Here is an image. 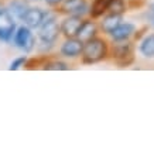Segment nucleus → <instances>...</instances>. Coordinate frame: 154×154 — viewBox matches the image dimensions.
<instances>
[{"instance_id": "obj_1", "label": "nucleus", "mask_w": 154, "mask_h": 154, "mask_svg": "<svg viewBox=\"0 0 154 154\" xmlns=\"http://www.w3.org/2000/svg\"><path fill=\"white\" fill-rule=\"evenodd\" d=\"M109 50H110V40L106 35L99 34L98 37L84 42V50L79 58L81 64L95 65V64L106 62L109 60Z\"/></svg>"}, {"instance_id": "obj_2", "label": "nucleus", "mask_w": 154, "mask_h": 154, "mask_svg": "<svg viewBox=\"0 0 154 154\" xmlns=\"http://www.w3.org/2000/svg\"><path fill=\"white\" fill-rule=\"evenodd\" d=\"M117 68H129L136 62V42L133 40L110 41L109 60Z\"/></svg>"}, {"instance_id": "obj_3", "label": "nucleus", "mask_w": 154, "mask_h": 154, "mask_svg": "<svg viewBox=\"0 0 154 154\" xmlns=\"http://www.w3.org/2000/svg\"><path fill=\"white\" fill-rule=\"evenodd\" d=\"M37 41H38L37 34L34 33L30 27H27L26 24L21 23L16 28L10 44H11L14 48L23 51L24 54H31V52L35 50Z\"/></svg>"}, {"instance_id": "obj_4", "label": "nucleus", "mask_w": 154, "mask_h": 154, "mask_svg": "<svg viewBox=\"0 0 154 154\" xmlns=\"http://www.w3.org/2000/svg\"><path fill=\"white\" fill-rule=\"evenodd\" d=\"M84 50V41H81L79 38H62L60 45L57 48L58 57L64 58L66 61H75L79 60L81 54Z\"/></svg>"}, {"instance_id": "obj_5", "label": "nucleus", "mask_w": 154, "mask_h": 154, "mask_svg": "<svg viewBox=\"0 0 154 154\" xmlns=\"http://www.w3.org/2000/svg\"><path fill=\"white\" fill-rule=\"evenodd\" d=\"M17 26H19V21L11 16L7 7L6 6L2 7L0 9V42L10 44Z\"/></svg>"}, {"instance_id": "obj_6", "label": "nucleus", "mask_w": 154, "mask_h": 154, "mask_svg": "<svg viewBox=\"0 0 154 154\" xmlns=\"http://www.w3.org/2000/svg\"><path fill=\"white\" fill-rule=\"evenodd\" d=\"M89 2L91 0H64L55 11L60 16H81V17H86L89 11Z\"/></svg>"}, {"instance_id": "obj_7", "label": "nucleus", "mask_w": 154, "mask_h": 154, "mask_svg": "<svg viewBox=\"0 0 154 154\" xmlns=\"http://www.w3.org/2000/svg\"><path fill=\"white\" fill-rule=\"evenodd\" d=\"M85 17L81 16H75V14H69V16H61L60 17V30H61V37L62 38H74L78 34L82 20Z\"/></svg>"}, {"instance_id": "obj_8", "label": "nucleus", "mask_w": 154, "mask_h": 154, "mask_svg": "<svg viewBox=\"0 0 154 154\" xmlns=\"http://www.w3.org/2000/svg\"><path fill=\"white\" fill-rule=\"evenodd\" d=\"M45 14H47V9H42L40 6H30V9L27 10L21 23L30 27L33 31H37L41 27V24L44 23Z\"/></svg>"}, {"instance_id": "obj_9", "label": "nucleus", "mask_w": 154, "mask_h": 154, "mask_svg": "<svg viewBox=\"0 0 154 154\" xmlns=\"http://www.w3.org/2000/svg\"><path fill=\"white\" fill-rule=\"evenodd\" d=\"M123 14H117V13H112V11H107L106 14H103L100 19H98V24H99V30L102 35L109 37L112 31L123 21Z\"/></svg>"}, {"instance_id": "obj_10", "label": "nucleus", "mask_w": 154, "mask_h": 154, "mask_svg": "<svg viewBox=\"0 0 154 154\" xmlns=\"http://www.w3.org/2000/svg\"><path fill=\"white\" fill-rule=\"evenodd\" d=\"M100 34V30H99V24H98V20L95 19H91V17H85L82 20V24H81L79 30H78V34H76V38H79L81 41H89L92 38L98 37Z\"/></svg>"}, {"instance_id": "obj_11", "label": "nucleus", "mask_w": 154, "mask_h": 154, "mask_svg": "<svg viewBox=\"0 0 154 154\" xmlns=\"http://www.w3.org/2000/svg\"><path fill=\"white\" fill-rule=\"evenodd\" d=\"M136 26L134 23H130V21H122L119 26H117L115 30L112 31V34L109 35V40L110 41H123V40H131L133 38V34H134Z\"/></svg>"}, {"instance_id": "obj_12", "label": "nucleus", "mask_w": 154, "mask_h": 154, "mask_svg": "<svg viewBox=\"0 0 154 154\" xmlns=\"http://www.w3.org/2000/svg\"><path fill=\"white\" fill-rule=\"evenodd\" d=\"M42 71H69L72 69V65L69 62L61 57H57L55 54H50L47 55L45 61L41 65Z\"/></svg>"}, {"instance_id": "obj_13", "label": "nucleus", "mask_w": 154, "mask_h": 154, "mask_svg": "<svg viewBox=\"0 0 154 154\" xmlns=\"http://www.w3.org/2000/svg\"><path fill=\"white\" fill-rule=\"evenodd\" d=\"M136 50L146 60H154V31H149L137 42Z\"/></svg>"}, {"instance_id": "obj_14", "label": "nucleus", "mask_w": 154, "mask_h": 154, "mask_svg": "<svg viewBox=\"0 0 154 154\" xmlns=\"http://www.w3.org/2000/svg\"><path fill=\"white\" fill-rule=\"evenodd\" d=\"M30 6H31V3H28L27 0H7V3H6L7 10L19 23L23 21L27 10L30 9Z\"/></svg>"}, {"instance_id": "obj_15", "label": "nucleus", "mask_w": 154, "mask_h": 154, "mask_svg": "<svg viewBox=\"0 0 154 154\" xmlns=\"http://www.w3.org/2000/svg\"><path fill=\"white\" fill-rule=\"evenodd\" d=\"M113 0H91L89 2V11L88 17L98 20L103 14H106L112 6Z\"/></svg>"}, {"instance_id": "obj_16", "label": "nucleus", "mask_w": 154, "mask_h": 154, "mask_svg": "<svg viewBox=\"0 0 154 154\" xmlns=\"http://www.w3.org/2000/svg\"><path fill=\"white\" fill-rule=\"evenodd\" d=\"M50 55V54H48ZM47 55H42V54H38L35 57H30L27 58V62H26V65H24V69L27 71H35V69H41V65L42 62L45 61Z\"/></svg>"}, {"instance_id": "obj_17", "label": "nucleus", "mask_w": 154, "mask_h": 154, "mask_svg": "<svg viewBox=\"0 0 154 154\" xmlns=\"http://www.w3.org/2000/svg\"><path fill=\"white\" fill-rule=\"evenodd\" d=\"M57 50V44L54 42H44V41H37L35 50L37 54H42V55H48V54H54V51Z\"/></svg>"}, {"instance_id": "obj_18", "label": "nucleus", "mask_w": 154, "mask_h": 154, "mask_svg": "<svg viewBox=\"0 0 154 154\" xmlns=\"http://www.w3.org/2000/svg\"><path fill=\"white\" fill-rule=\"evenodd\" d=\"M109 11L117 13V14H123V16H125V14L129 11V9H127V2L126 0H113Z\"/></svg>"}, {"instance_id": "obj_19", "label": "nucleus", "mask_w": 154, "mask_h": 154, "mask_svg": "<svg viewBox=\"0 0 154 154\" xmlns=\"http://www.w3.org/2000/svg\"><path fill=\"white\" fill-rule=\"evenodd\" d=\"M27 54L26 55H19L13 58V61L10 62L9 65V71H19V69H24V65L27 62Z\"/></svg>"}, {"instance_id": "obj_20", "label": "nucleus", "mask_w": 154, "mask_h": 154, "mask_svg": "<svg viewBox=\"0 0 154 154\" xmlns=\"http://www.w3.org/2000/svg\"><path fill=\"white\" fill-rule=\"evenodd\" d=\"M149 31H150V26H149V24H144V26H141V27H137V28H136V31H134V34H133V38H131V40L137 44V42L140 41L141 38L144 37Z\"/></svg>"}, {"instance_id": "obj_21", "label": "nucleus", "mask_w": 154, "mask_h": 154, "mask_svg": "<svg viewBox=\"0 0 154 154\" xmlns=\"http://www.w3.org/2000/svg\"><path fill=\"white\" fill-rule=\"evenodd\" d=\"M126 2H127V9H129V11L141 10L143 7L147 6V0H126Z\"/></svg>"}, {"instance_id": "obj_22", "label": "nucleus", "mask_w": 154, "mask_h": 154, "mask_svg": "<svg viewBox=\"0 0 154 154\" xmlns=\"http://www.w3.org/2000/svg\"><path fill=\"white\" fill-rule=\"evenodd\" d=\"M64 0H44V3H45V6L47 7H50V9H54L55 10L58 6L62 3Z\"/></svg>"}, {"instance_id": "obj_23", "label": "nucleus", "mask_w": 154, "mask_h": 154, "mask_svg": "<svg viewBox=\"0 0 154 154\" xmlns=\"http://www.w3.org/2000/svg\"><path fill=\"white\" fill-rule=\"evenodd\" d=\"M147 11H150V13H154V3H150V5H147Z\"/></svg>"}, {"instance_id": "obj_24", "label": "nucleus", "mask_w": 154, "mask_h": 154, "mask_svg": "<svg viewBox=\"0 0 154 154\" xmlns=\"http://www.w3.org/2000/svg\"><path fill=\"white\" fill-rule=\"evenodd\" d=\"M28 3H35V5H37V3H44V0H27Z\"/></svg>"}, {"instance_id": "obj_25", "label": "nucleus", "mask_w": 154, "mask_h": 154, "mask_svg": "<svg viewBox=\"0 0 154 154\" xmlns=\"http://www.w3.org/2000/svg\"><path fill=\"white\" fill-rule=\"evenodd\" d=\"M6 3H7V0H0V9H2V7H5Z\"/></svg>"}]
</instances>
